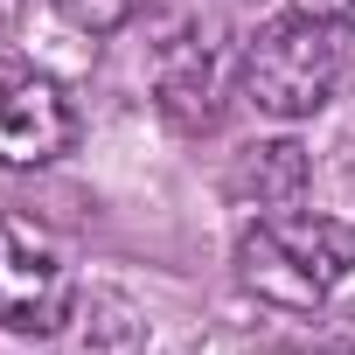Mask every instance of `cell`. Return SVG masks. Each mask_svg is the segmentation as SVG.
Listing matches in <instances>:
<instances>
[{
  "instance_id": "6da1fadb",
  "label": "cell",
  "mask_w": 355,
  "mask_h": 355,
  "mask_svg": "<svg viewBox=\"0 0 355 355\" xmlns=\"http://www.w3.org/2000/svg\"><path fill=\"white\" fill-rule=\"evenodd\" d=\"M355 272V223L313 216V209H272L237 237V279L265 306H320Z\"/></svg>"
},
{
  "instance_id": "7a4b0ae2",
  "label": "cell",
  "mask_w": 355,
  "mask_h": 355,
  "mask_svg": "<svg viewBox=\"0 0 355 355\" xmlns=\"http://www.w3.org/2000/svg\"><path fill=\"white\" fill-rule=\"evenodd\" d=\"M237 84L265 119H313L341 84V42H334L327 21L293 8L286 21H265L251 35V49L237 63Z\"/></svg>"
},
{
  "instance_id": "3957f363",
  "label": "cell",
  "mask_w": 355,
  "mask_h": 355,
  "mask_svg": "<svg viewBox=\"0 0 355 355\" xmlns=\"http://www.w3.org/2000/svg\"><path fill=\"white\" fill-rule=\"evenodd\" d=\"M77 306L70 258L56 251L49 230L0 216V327L8 334H56Z\"/></svg>"
},
{
  "instance_id": "277c9868",
  "label": "cell",
  "mask_w": 355,
  "mask_h": 355,
  "mask_svg": "<svg viewBox=\"0 0 355 355\" xmlns=\"http://www.w3.org/2000/svg\"><path fill=\"white\" fill-rule=\"evenodd\" d=\"M70 139H77V112L56 77L21 63L0 70V167H42L70 153Z\"/></svg>"
},
{
  "instance_id": "5b68a950",
  "label": "cell",
  "mask_w": 355,
  "mask_h": 355,
  "mask_svg": "<svg viewBox=\"0 0 355 355\" xmlns=\"http://www.w3.org/2000/svg\"><path fill=\"white\" fill-rule=\"evenodd\" d=\"M223 91H230V77H223V63H216V49H209V42L182 35V42L160 56V105H167V119H174V125L209 132V125L223 119Z\"/></svg>"
},
{
  "instance_id": "8992f818",
  "label": "cell",
  "mask_w": 355,
  "mask_h": 355,
  "mask_svg": "<svg viewBox=\"0 0 355 355\" xmlns=\"http://www.w3.org/2000/svg\"><path fill=\"white\" fill-rule=\"evenodd\" d=\"M306 153L293 146V139H272V146H251L244 160H237V174H230V189L244 196V202H258V209H293L300 196H306Z\"/></svg>"
},
{
  "instance_id": "52a82bcc",
  "label": "cell",
  "mask_w": 355,
  "mask_h": 355,
  "mask_svg": "<svg viewBox=\"0 0 355 355\" xmlns=\"http://www.w3.org/2000/svg\"><path fill=\"white\" fill-rule=\"evenodd\" d=\"M63 8V21H77V28H91V35H105V28H125L146 0H56Z\"/></svg>"
},
{
  "instance_id": "ba28073f",
  "label": "cell",
  "mask_w": 355,
  "mask_h": 355,
  "mask_svg": "<svg viewBox=\"0 0 355 355\" xmlns=\"http://www.w3.org/2000/svg\"><path fill=\"white\" fill-rule=\"evenodd\" d=\"M300 15H313V21H327L334 35H355V0H293Z\"/></svg>"
},
{
  "instance_id": "9c48e42d",
  "label": "cell",
  "mask_w": 355,
  "mask_h": 355,
  "mask_svg": "<svg viewBox=\"0 0 355 355\" xmlns=\"http://www.w3.org/2000/svg\"><path fill=\"white\" fill-rule=\"evenodd\" d=\"M223 8H265V0H223Z\"/></svg>"
}]
</instances>
